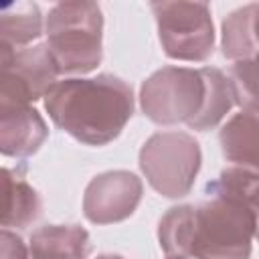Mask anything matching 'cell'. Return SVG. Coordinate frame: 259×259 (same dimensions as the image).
I'll use <instances>...</instances> for the list:
<instances>
[{
  "label": "cell",
  "instance_id": "1",
  "mask_svg": "<svg viewBox=\"0 0 259 259\" xmlns=\"http://www.w3.org/2000/svg\"><path fill=\"white\" fill-rule=\"evenodd\" d=\"M53 123L85 146L113 142L134 113V91L123 79L101 73L97 77H69L45 97Z\"/></svg>",
  "mask_w": 259,
  "mask_h": 259
},
{
  "label": "cell",
  "instance_id": "2",
  "mask_svg": "<svg viewBox=\"0 0 259 259\" xmlns=\"http://www.w3.org/2000/svg\"><path fill=\"white\" fill-rule=\"evenodd\" d=\"M206 200L194 204L188 259H251L255 214L235 196L204 192Z\"/></svg>",
  "mask_w": 259,
  "mask_h": 259
},
{
  "label": "cell",
  "instance_id": "3",
  "mask_svg": "<svg viewBox=\"0 0 259 259\" xmlns=\"http://www.w3.org/2000/svg\"><path fill=\"white\" fill-rule=\"evenodd\" d=\"M47 47L61 75H87L103 59V14L95 2H59L45 18Z\"/></svg>",
  "mask_w": 259,
  "mask_h": 259
},
{
  "label": "cell",
  "instance_id": "4",
  "mask_svg": "<svg viewBox=\"0 0 259 259\" xmlns=\"http://www.w3.org/2000/svg\"><path fill=\"white\" fill-rule=\"evenodd\" d=\"M202 164L200 144L186 132H158L140 150V168L148 184L166 198L186 196Z\"/></svg>",
  "mask_w": 259,
  "mask_h": 259
},
{
  "label": "cell",
  "instance_id": "5",
  "mask_svg": "<svg viewBox=\"0 0 259 259\" xmlns=\"http://www.w3.org/2000/svg\"><path fill=\"white\" fill-rule=\"evenodd\" d=\"M206 83L200 69L162 67L140 87V107L158 125L190 123L202 109Z\"/></svg>",
  "mask_w": 259,
  "mask_h": 259
},
{
  "label": "cell",
  "instance_id": "6",
  "mask_svg": "<svg viewBox=\"0 0 259 259\" xmlns=\"http://www.w3.org/2000/svg\"><path fill=\"white\" fill-rule=\"evenodd\" d=\"M164 55L176 61L202 63L214 51L210 6L204 2H152L150 4Z\"/></svg>",
  "mask_w": 259,
  "mask_h": 259
},
{
  "label": "cell",
  "instance_id": "7",
  "mask_svg": "<svg viewBox=\"0 0 259 259\" xmlns=\"http://www.w3.org/2000/svg\"><path fill=\"white\" fill-rule=\"evenodd\" d=\"M0 109L24 107L45 99L61 75L47 42L26 49L0 45Z\"/></svg>",
  "mask_w": 259,
  "mask_h": 259
},
{
  "label": "cell",
  "instance_id": "8",
  "mask_svg": "<svg viewBox=\"0 0 259 259\" xmlns=\"http://www.w3.org/2000/svg\"><path fill=\"white\" fill-rule=\"evenodd\" d=\"M144 184L130 170H109L91 178L83 194V214L93 225L130 219L142 200Z\"/></svg>",
  "mask_w": 259,
  "mask_h": 259
},
{
  "label": "cell",
  "instance_id": "9",
  "mask_svg": "<svg viewBox=\"0 0 259 259\" xmlns=\"http://www.w3.org/2000/svg\"><path fill=\"white\" fill-rule=\"evenodd\" d=\"M49 136L47 121L32 107L0 109V152L6 158L24 160L38 152Z\"/></svg>",
  "mask_w": 259,
  "mask_h": 259
},
{
  "label": "cell",
  "instance_id": "10",
  "mask_svg": "<svg viewBox=\"0 0 259 259\" xmlns=\"http://www.w3.org/2000/svg\"><path fill=\"white\" fill-rule=\"evenodd\" d=\"M221 152L227 162L259 176V113H235L219 132Z\"/></svg>",
  "mask_w": 259,
  "mask_h": 259
},
{
  "label": "cell",
  "instance_id": "11",
  "mask_svg": "<svg viewBox=\"0 0 259 259\" xmlns=\"http://www.w3.org/2000/svg\"><path fill=\"white\" fill-rule=\"evenodd\" d=\"M28 251L34 259H87L89 233L81 225H42L30 233Z\"/></svg>",
  "mask_w": 259,
  "mask_h": 259
},
{
  "label": "cell",
  "instance_id": "12",
  "mask_svg": "<svg viewBox=\"0 0 259 259\" xmlns=\"http://www.w3.org/2000/svg\"><path fill=\"white\" fill-rule=\"evenodd\" d=\"M26 166L20 164L16 168L4 166L2 170V186H4V210H2V227L4 229H24L40 217L42 200L38 192L26 180Z\"/></svg>",
  "mask_w": 259,
  "mask_h": 259
},
{
  "label": "cell",
  "instance_id": "13",
  "mask_svg": "<svg viewBox=\"0 0 259 259\" xmlns=\"http://www.w3.org/2000/svg\"><path fill=\"white\" fill-rule=\"evenodd\" d=\"M45 32V22L34 2H12L0 12V45L26 49Z\"/></svg>",
  "mask_w": 259,
  "mask_h": 259
},
{
  "label": "cell",
  "instance_id": "14",
  "mask_svg": "<svg viewBox=\"0 0 259 259\" xmlns=\"http://www.w3.org/2000/svg\"><path fill=\"white\" fill-rule=\"evenodd\" d=\"M204 83H206V95H204V105L200 109V113L188 123L190 130L196 132H206L217 127L227 113L233 109L235 105V97H233V89L229 83V77L217 69V67H200Z\"/></svg>",
  "mask_w": 259,
  "mask_h": 259
},
{
  "label": "cell",
  "instance_id": "15",
  "mask_svg": "<svg viewBox=\"0 0 259 259\" xmlns=\"http://www.w3.org/2000/svg\"><path fill=\"white\" fill-rule=\"evenodd\" d=\"M194 204H178L164 212L158 223V243L166 257L188 259V239Z\"/></svg>",
  "mask_w": 259,
  "mask_h": 259
},
{
  "label": "cell",
  "instance_id": "16",
  "mask_svg": "<svg viewBox=\"0 0 259 259\" xmlns=\"http://www.w3.org/2000/svg\"><path fill=\"white\" fill-rule=\"evenodd\" d=\"M227 77L233 89L235 105H239L241 111L259 113V53L251 59L233 63Z\"/></svg>",
  "mask_w": 259,
  "mask_h": 259
},
{
  "label": "cell",
  "instance_id": "17",
  "mask_svg": "<svg viewBox=\"0 0 259 259\" xmlns=\"http://www.w3.org/2000/svg\"><path fill=\"white\" fill-rule=\"evenodd\" d=\"M30 251L24 241L12 233L10 229H2L0 233V259H28Z\"/></svg>",
  "mask_w": 259,
  "mask_h": 259
},
{
  "label": "cell",
  "instance_id": "18",
  "mask_svg": "<svg viewBox=\"0 0 259 259\" xmlns=\"http://www.w3.org/2000/svg\"><path fill=\"white\" fill-rule=\"evenodd\" d=\"M249 206L255 214V239L259 241V186L255 188V192L251 194V200H249Z\"/></svg>",
  "mask_w": 259,
  "mask_h": 259
},
{
  "label": "cell",
  "instance_id": "19",
  "mask_svg": "<svg viewBox=\"0 0 259 259\" xmlns=\"http://www.w3.org/2000/svg\"><path fill=\"white\" fill-rule=\"evenodd\" d=\"M95 259H125L121 255H113V253H103V255H97Z\"/></svg>",
  "mask_w": 259,
  "mask_h": 259
},
{
  "label": "cell",
  "instance_id": "20",
  "mask_svg": "<svg viewBox=\"0 0 259 259\" xmlns=\"http://www.w3.org/2000/svg\"><path fill=\"white\" fill-rule=\"evenodd\" d=\"M28 259H34V257H32V255H28Z\"/></svg>",
  "mask_w": 259,
  "mask_h": 259
},
{
  "label": "cell",
  "instance_id": "21",
  "mask_svg": "<svg viewBox=\"0 0 259 259\" xmlns=\"http://www.w3.org/2000/svg\"><path fill=\"white\" fill-rule=\"evenodd\" d=\"M166 259H172V257H166Z\"/></svg>",
  "mask_w": 259,
  "mask_h": 259
}]
</instances>
